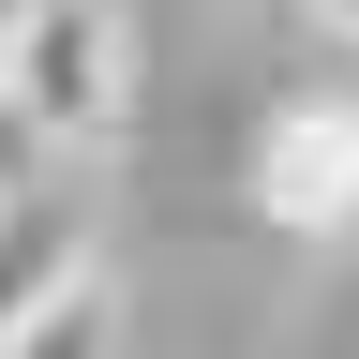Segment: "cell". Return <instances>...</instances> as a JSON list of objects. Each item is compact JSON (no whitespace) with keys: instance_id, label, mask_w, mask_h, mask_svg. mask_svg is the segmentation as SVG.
Returning <instances> with one entry per match:
<instances>
[{"instance_id":"1","label":"cell","mask_w":359,"mask_h":359,"mask_svg":"<svg viewBox=\"0 0 359 359\" xmlns=\"http://www.w3.org/2000/svg\"><path fill=\"white\" fill-rule=\"evenodd\" d=\"M0 90H15V120L45 150H120V120H135V15H105V0H15Z\"/></svg>"},{"instance_id":"2","label":"cell","mask_w":359,"mask_h":359,"mask_svg":"<svg viewBox=\"0 0 359 359\" xmlns=\"http://www.w3.org/2000/svg\"><path fill=\"white\" fill-rule=\"evenodd\" d=\"M255 210L285 224V240H344V224H359V90L269 120V150H255Z\"/></svg>"},{"instance_id":"3","label":"cell","mask_w":359,"mask_h":359,"mask_svg":"<svg viewBox=\"0 0 359 359\" xmlns=\"http://www.w3.org/2000/svg\"><path fill=\"white\" fill-rule=\"evenodd\" d=\"M105 269H90V210L75 195H15L0 210V344H30L60 299H90Z\"/></svg>"},{"instance_id":"4","label":"cell","mask_w":359,"mask_h":359,"mask_svg":"<svg viewBox=\"0 0 359 359\" xmlns=\"http://www.w3.org/2000/svg\"><path fill=\"white\" fill-rule=\"evenodd\" d=\"M0 359H120V299L90 285V299H60V314H45L30 344H0Z\"/></svg>"},{"instance_id":"5","label":"cell","mask_w":359,"mask_h":359,"mask_svg":"<svg viewBox=\"0 0 359 359\" xmlns=\"http://www.w3.org/2000/svg\"><path fill=\"white\" fill-rule=\"evenodd\" d=\"M344 30H359V15H344Z\"/></svg>"}]
</instances>
